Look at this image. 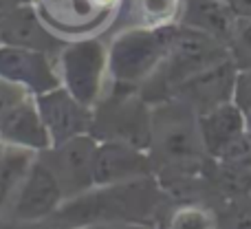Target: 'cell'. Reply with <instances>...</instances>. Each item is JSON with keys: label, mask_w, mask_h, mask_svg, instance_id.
Returning a JSON list of instances; mask_svg holds the SVG:
<instances>
[{"label": "cell", "mask_w": 251, "mask_h": 229, "mask_svg": "<svg viewBox=\"0 0 251 229\" xmlns=\"http://www.w3.org/2000/svg\"><path fill=\"white\" fill-rule=\"evenodd\" d=\"M97 187L100 190L84 192L62 205L55 212L57 221L73 229L95 223H141L154 214L161 201L156 183L148 177Z\"/></svg>", "instance_id": "cell-1"}, {"label": "cell", "mask_w": 251, "mask_h": 229, "mask_svg": "<svg viewBox=\"0 0 251 229\" xmlns=\"http://www.w3.org/2000/svg\"><path fill=\"white\" fill-rule=\"evenodd\" d=\"M176 26H150L122 33L108 53V66L119 84H134L150 77L165 60Z\"/></svg>", "instance_id": "cell-2"}, {"label": "cell", "mask_w": 251, "mask_h": 229, "mask_svg": "<svg viewBox=\"0 0 251 229\" xmlns=\"http://www.w3.org/2000/svg\"><path fill=\"white\" fill-rule=\"evenodd\" d=\"M91 130L108 141H122L141 150L152 146V119L137 97H113L101 104L100 113L93 115Z\"/></svg>", "instance_id": "cell-3"}, {"label": "cell", "mask_w": 251, "mask_h": 229, "mask_svg": "<svg viewBox=\"0 0 251 229\" xmlns=\"http://www.w3.org/2000/svg\"><path fill=\"white\" fill-rule=\"evenodd\" d=\"M95 139L86 134L69 139L64 143L49 148V168L55 172L64 196L73 199L95 185Z\"/></svg>", "instance_id": "cell-4"}, {"label": "cell", "mask_w": 251, "mask_h": 229, "mask_svg": "<svg viewBox=\"0 0 251 229\" xmlns=\"http://www.w3.org/2000/svg\"><path fill=\"white\" fill-rule=\"evenodd\" d=\"M104 69L106 53L104 47L95 40L71 44L62 53V75H64L66 88L88 108L100 100Z\"/></svg>", "instance_id": "cell-5"}, {"label": "cell", "mask_w": 251, "mask_h": 229, "mask_svg": "<svg viewBox=\"0 0 251 229\" xmlns=\"http://www.w3.org/2000/svg\"><path fill=\"white\" fill-rule=\"evenodd\" d=\"M35 106H38L40 117H42L49 134H51V146L64 143L69 139L91 130V110L77 97L71 95L69 88L57 86L53 91L42 93V95H38Z\"/></svg>", "instance_id": "cell-6"}, {"label": "cell", "mask_w": 251, "mask_h": 229, "mask_svg": "<svg viewBox=\"0 0 251 229\" xmlns=\"http://www.w3.org/2000/svg\"><path fill=\"white\" fill-rule=\"evenodd\" d=\"M236 82H238V64L234 57H227L183 82L176 88V95H181L190 104V108L203 113V110L234 100Z\"/></svg>", "instance_id": "cell-7"}, {"label": "cell", "mask_w": 251, "mask_h": 229, "mask_svg": "<svg viewBox=\"0 0 251 229\" xmlns=\"http://www.w3.org/2000/svg\"><path fill=\"white\" fill-rule=\"evenodd\" d=\"M64 190L55 172L44 161H33L26 178L20 185L16 203V216L20 221H40L62 207Z\"/></svg>", "instance_id": "cell-8"}, {"label": "cell", "mask_w": 251, "mask_h": 229, "mask_svg": "<svg viewBox=\"0 0 251 229\" xmlns=\"http://www.w3.org/2000/svg\"><path fill=\"white\" fill-rule=\"evenodd\" d=\"M152 146H156V150L168 161L194 159L203 148L199 121L192 124L178 110L161 108V113L152 117Z\"/></svg>", "instance_id": "cell-9"}, {"label": "cell", "mask_w": 251, "mask_h": 229, "mask_svg": "<svg viewBox=\"0 0 251 229\" xmlns=\"http://www.w3.org/2000/svg\"><path fill=\"white\" fill-rule=\"evenodd\" d=\"M0 77L29 88L38 95L57 88V77L47 55L44 51L35 49L11 47V44L0 49Z\"/></svg>", "instance_id": "cell-10"}, {"label": "cell", "mask_w": 251, "mask_h": 229, "mask_svg": "<svg viewBox=\"0 0 251 229\" xmlns=\"http://www.w3.org/2000/svg\"><path fill=\"white\" fill-rule=\"evenodd\" d=\"M117 0H38L40 16L51 29L82 33L95 29L115 9Z\"/></svg>", "instance_id": "cell-11"}, {"label": "cell", "mask_w": 251, "mask_h": 229, "mask_svg": "<svg viewBox=\"0 0 251 229\" xmlns=\"http://www.w3.org/2000/svg\"><path fill=\"white\" fill-rule=\"evenodd\" d=\"M199 132L203 139V148L212 156H221V152L227 146L249 132L247 113L238 106L236 100H229L225 104H218L209 110L199 113Z\"/></svg>", "instance_id": "cell-12"}, {"label": "cell", "mask_w": 251, "mask_h": 229, "mask_svg": "<svg viewBox=\"0 0 251 229\" xmlns=\"http://www.w3.org/2000/svg\"><path fill=\"white\" fill-rule=\"evenodd\" d=\"M152 163L141 148L128 146L122 141H106L97 148L95 154V185L130 181L137 177H148Z\"/></svg>", "instance_id": "cell-13"}, {"label": "cell", "mask_w": 251, "mask_h": 229, "mask_svg": "<svg viewBox=\"0 0 251 229\" xmlns=\"http://www.w3.org/2000/svg\"><path fill=\"white\" fill-rule=\"evenodd\" d=\"M0 139L18 148H29V150H49L51 148V134L40 117L38 106L31 104L29 100L20 102L7 115V119L0 126Z\"/></svg>", "instance_id": "cell-14"}, {"label": "cell", "mask_w": 251, "mask_h": 229, "mask_svg": "<svg viewBox=\"0 0 251 229\" xmlns=\"http://www.w3.org/2000/svg\"><path fill=\"white\" fill-rule=\"evenodd\" d=\"M183 25L229 44L238 25V16L227 0H190L183 11Z\"/></svg>", "instance_id": "cell-15"}, {"label": "cell", "mask_w": 251, "mask_h": 229, "mask_svg": "<svg viewBox=\"0 0 251 229\" xmlns=\"http://www.w3.org/2000/svg\"><path fill=\"white\" fill-rule=\"evenodd\" d=\"M0 38L11 47L35 49V51H47L53 44L51 33L44 29L31 9H18L9 13L4 25L0 26Z\"/></svg>", "instance_id": "cell-16"}, {"label": "cell", "mask_w": 251, "mask_h": 229, "mask_svg": "<svg viewBox=\"0 0 251 229\" xmlns=\"http://www.w3.org/2000/svg\"><path fill=\"white\" fill-rule=\"evenodd\" d=\"M33 161V150L29 148L16 146L13 150H4V154L0 156V205L7 203L13 190L22 185Z\"/></svg>", "instance_id": "cell-17"}, {"label": "cell", "mask_w": 251, "mask_h": 229, "mask_svg": "<svg viewBox=\"0 0 251 229\" xmlns=\"http://www.w3.org/2000/svg\"><path fill=\"white\" fill-rule=\"evenodd\" d=\"M168 229H216L214 216L201 207H181L170 218Z\"/></svg>", "instance_id": "cell-18"}, {"label": "cell", "mask_w": 251, "mask_h": 229, "mask_svg": "<svg viewBox=\"0 0 251 229\" xmlns=\"http://www.w3.org/2000/svg\"><path fill=\"white\" fill-rule=\"evenodd\" d=\"M229 47L236 64L243 66V71L251 69V20L238 18V25H236V31L231 35Z\"/></svg>", "instance_id": "cell-19"}, {"label": "cell", "mask_w": 251, "mask_h": 229, "mask_svg": "<svg viewBox=\"0 0 251 229\" xmlns=\"http://www.w3.org/2000/svg\"><path fill=\"white\" fill-rule=\"evenodd\" d=\"M141 13L148 25L163 26L174 18L178 9V0H139Z\"/></svg>", "instance_id": "cell-20"}, {"label": "cell", "mask_w": 251, "mask_h": 229, "mask_svg": "<svg viewBox=\"0 0 251 229\" xmlns=\"http://www.w3.org/2000/svg\"><path fill=\"white\" fill-rule=\"evenodd\" d=\"M25 100L26 97H25V93H22V86L11 84V82L0 77V126H2V121L7 119V115Z\"/></svg>", "instance_id": "cell-21"}, {"label": "cell", "mask_w": 251, "mask_h": 229, "mask_svg": "<svg viewBox=\"0 0 251 229\" xmlns=\"http://www.w3.org/2000/svg\"><path fill=\"white\" fill-rule=\"evenodd\" d=\"M234 100L238 106L247 113L251 110V69H245L238 73V82H236V95Z\"/></svg>", "instance_id": "cell-22"}, {"label": "cell", "mask_w": 251, "mask_h": 229, "mask_svg": "<svg viewBox=\"0 0 251 229\" xmlns=\"http://www.w3.org/2000/svg\"><path fill=\"white\" fill-rule=\"evenodd\" d=\"M75 229H150V227L139 225V223H95V225H84Z\"/></svg>", "instance_id": "cell-23"}, {"label": "cell", "mask_w": 251, "mask_h": 229, "mask_svg": "<svg viewBox=\"0 0 251 229\" xmlns=\"http://www.w3.org/2000/svg\"><path fill=\"white\" fill-rule=\"evenodd\" d=\"M229 7L234 9V13L238 18H245V20H251V0H227Z\"/></svg>", "instance_id": "cell-24"}, {"label": "cell", "mask_w": 251, "mask_h": 229, "mask_svg": "<svg viewBox=\"0 0 251 229\" xmlns=\"http://www.w3.org/2000/svg\"><path fill=\"white\" fill-rule=\"evenodd\" d=\"M247 119H249V130H251V110H247Z\"/></svg>", "instance_id": "cell-25"}, {"label": "cell", "mask_w": 251, "mask_h": 229, "mask_svg": "<svg viewBox=\"0 0 251 229\" xmlns=\"http://www.w3.org/2000/svg\"><path fill=\"white\" fill-rule=\"evenodd\" d=\"M4 154V146H2V141H0V156Z\"/></svg>", "instance_id": "cell-26"}]
</instances>
